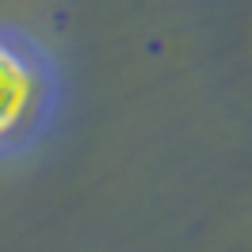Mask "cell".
<instances>
[{"instance_id": "1", "label": "cell", "mask_w": 252, "mask_h": 252, "mask_svg": "<svg viewBox=\"0 0 252 252\" xmlns=\"http://www.w3.org/2000/svg\"><path fill=\"white\" fill-rule=\"evenodd\" d=\"M42 95V80L16 46L0 42V142L31 119Z\"/></svg>"}]
</instances>
